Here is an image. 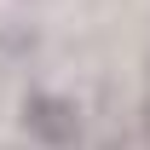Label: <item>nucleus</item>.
<instances>
[{
    "label": "nucleus",
    "mask_w": 150,
    "mask_h": 150,
    "mask_svg": "<svg viewBox=\"0 0 150 150\" xmlns=\"http://www.w3.org/2000/svg\"><path fill=\"white\" fill-rule=\"evenodd\" d=\"M23 133L46 150H69L81 139V104L64 93H29L23 98Z\"/></svg>",
    "instance_id": "1"
},
{
    "label": "nucleus",
    "mask_w": 150,
    "mask_h": 150,
    "mask_svg": "<svg viewBox=\"0 0 150 150\" xmlns=\"http://www.w3.org/2000/svg\"><path fill=\"white\" fill-rule=\"evenodd\" d=\"M144 139H150V69H144Z\"/></svg>",
    "instance_id": "2"
}]
</instances>
